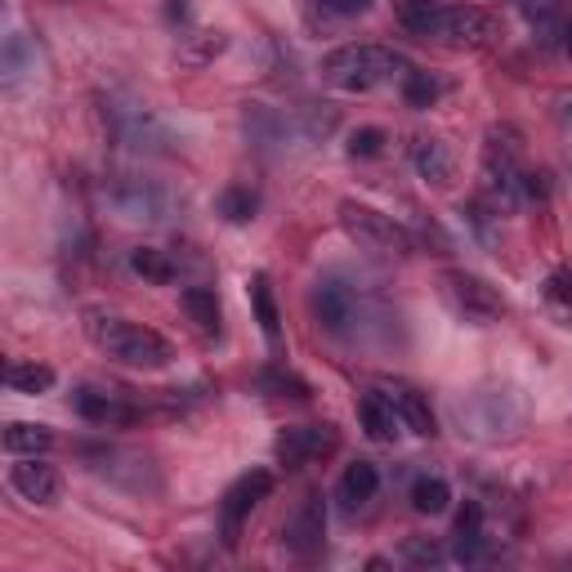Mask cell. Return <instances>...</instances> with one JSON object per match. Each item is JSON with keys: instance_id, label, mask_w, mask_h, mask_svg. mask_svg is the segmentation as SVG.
Instances as JSON below:
<instances>
[{"instance_id": "obj_1", "label": "cell", "mask_w": 572, "mask_h": 572, "mask_svg": "<svg viewBox=\"0 0 572 572\" xmlns=\"http://www.w3.org/2000/svg\"><path fill=\"white\" fill-rule=\"evenodd\" d=\"M85 336L99 345L108 358H117L121 367H134V371H166L175 362V345L166 336H157V331L139 326L130 318L104 313V309L85 313Z\"/></svg>"}, {"instance_id": "obj_2", "label": "cell", "mask_w": 572, "mask_h": 572, "mask_svg": "<svg viewBox=\"0 0 572 572\" xmlns=\"http://www.w3.org/2000/svg\"><path fill=\"white\" fill-rule=\"evenodd\" d=\"M452 416H456V429L461 434H469V439H479V443H497V439H510L514 429L523 425V403H519V394L514 390H474V394H465V398H456V407H452Z\"/></svg>"}, {"instance_id": "obj_3", "label": "cell", "mask_w": 572, "mask_h": 572, "mask_svg": "<svg viewBox=\"0 0 572 572\" xmlns=\"http://www.w3.org/2000/svg\"><path fill=\"white\" fill-rule=\"evenodd\" d=\"M523 193V143L510 126H492L488 143H484V198L488 206L501 215H510L519 206Z\"/></svg>"}, {"instance_id": "obj_4", "label": "cell", "mask_w": 572, "mask_h": 572, "mask_svg": "<svg viewBox=\"0 0 572 572\" xmlns=\"http://www.w3.org/2000/svg\"><path fill=\"white\" fill-rule=\"evenodd\" d=\"M403 59L385 45H341L336 55L322 59V76L336 85V90H349V94H367L376 90L380 81H390V72H398Z\"/></svg>"}, {"instance_id": "obj_5", "label": "cell", "mask_w": 572, "mask_h": 572, "mask_svg": "<svg viewBox=\"0 0 572 572\" xmlns=\"http://www.w3.org/2000/svg\"><path fill=\"white\" fill-rule=\"evenodd\" d=\"M104 126L108 134L121 143L126 153H148V157H162L170 153V130L166 121L148 108V104H126V99H108L104 104Z\"/></svg>"}, {"instance_id": "obj_6", "label": "cell", "mask_w": 572, "mask_h": 572, "mask_svg": "<svg viewBox=\"0 0 572 572\" xmlns=\"http://www.w3.org/2000/svg\"><path fill=\"white\" fill-rule=\"evenodd\" d=\"M341 228L354 237L362 251H376V255H412L416 242L403 224H394L390 215H380L371 206H358V202H345L341 206Z\"/></svg>"}, {"instance_id": "obj_7", "label": "cell", "mask_w": 572, "mask_h": 572, "mask_svg": "<svg viewBox=\"0 0 572 572\" xmlns=\"http://www.w3.org/2000/svg\"><path fill=\"white\" fill-rule=\"evenodd\" d=\"M429 36L443 40L448 50H492L501 40V19H492L479 5H443Z\"/></svg>"}, {"instance_id": "obj_8", "label": "cell", "mask_w": 572, "mask_h": 572, "mask_svg": "<svg viewBox=\"0 0 572 572\" xmlns=\"http://www.w3.org/2000/svg\"><path fill=\"white\" fill-rule=\"evenodd\" d=\"M443 300L469 326H488V322H497L505 313V305H501V296L492 291V286L484 277L465 273V269H448L443 273Z\"/></svg>"}, {"instance_id": "obj_9", "label": "cell", "mask_w": 572, "mask_h": 572, "mask_svg": "<svg viewBox=\"0 0 572 572\" xmlns=\"http://www.w3.org/2000/svg\"><path fill=\"white\" fill-rule=\"evenodd\" d=\"M309 309L318 318V326L326 336H349L362 318V305H358V291L341 277V273H326L313 282V296H309Z\"/></svg>"}, {"instance_id": "obj_10", "label": "cell", "mask_w": 572, "mask_h": 572, "mask_svg": "<svg viewBox=\"0 0 572 572\" xmlns=\"http://www.w3.org/2000/svg\"><path fill=\"white\" fill-rule=\"evenodd\" d=\"M273 492V474L269 469H251L242 474L219 501V537L228 550H237V541H242V523L251 519V510Z\"/></svg>"}, {"instance_id": "obj_11", "label": "cell", "mask_w": 572, "mask_h": 572, "mask_svg": "<svg viewBox=\"0 0 572 572\" xmlns=\"http://www.w3.org/2000/svg\"><path fill=\"white\" fill-rule=\"evenodd\" d=\"M322 541H326V497L318 488H309L282 523V546L300 559H313L322 550Z\"/></svg>"}, {"instance_id": "obj_12", "label": "cell", "mask_w": 572, "mask_h": 572, "mask_svg": "<svg viewBox=\"0 0 572 572\" xmlns=\"http://www.w3.org/2000/svg\"><path fill=\"white\" fill-rule=\"evenodd\" d=\"M336 425H296V429H286V434H277L273 443V456L286 465V469H305L322 456L336 452Z\"/></svg>"}, {"instance_id": "obj_13", "label": "cell", "mask_w": 572, "mask_h": 572, "mask_svg": "<svg viewBox=\"0 0 572 572\" xmlns=\"http://www.w3.org/2000/svg\"><path fill=\"white\" fill-rule=\"evenodd\" d=\"M108 206L130 224H157L166 215V193L148 179H117L108 183Z\"/></svg>"}, {"instance_id": "obj_14", "label": "cell", "mask_w": 572, "mask_h": 572, "mask_svg": "<svg viewBox=\"0 0 572 572\" xmlns=\"http://www.w3.org/2000/svg\"><path fill=\"white\" fill-rule=\"evenodd\" d=\"M385 398L394 403V412H398V420L412 429V434H420V439H434L439 434V420H434V407H429V398L416 390V385H407V380H385Z\"/></svg>"}, {"instance_id": "obj_15", "label": "cell", "mask_w": 572, "mask_h": 572, "mask_svg": "<svg viewBox=\"0 0 572 572\" xmlns=\"http://www.w3.org/2000/svg\"><path fill=\"white\" fill-rule=\"evenodd\" d=\"M10 488H14L23 501H32V505H50V501L59 497V469L45 465V461H36V456H23V461L10 469Z\"/></svg>"}, {"instance_id": "obj_16", "label": "cell", "mask_w": 572, "mask_h": 572, "mask_svg": "<svg viewBox=\"0 0 572 572\" xmlns=\"http://www.w3.org/2000/svg\"><path fill=\"white\" fill-rule=\"evenodd\" d=\"M72 412L81 416V420H90V425H130L139 412L121 398V394H108V390H76L72 394Z\"/></svg>"}, {"instance_id": "obj_17", "label": "cell", "mask_w": 572, "mask_h": 572, "mask_svg": "<svg viewBox=\"0 0 572 572\" xmlns=\"http://www.w3.org/2000/svg\"><path fill=\"white\" fill-rule=\"evenodd\" d=\"M358 425H362V434H367L371 443H394V434H398V412H394V403L385 398V390L358 398Z\"/></svg>"}, {"instance_id": "obj_18", "label": "cell", "mask_w": 572, "mask_h": 572, "mask_svg": "<svg viewBox=\"0 0 572 572\" xmlns=\"http://www.w3.org/2000/svg\"><path fill=\"white\" fill-rule=\"evenodd\" d=\"M412 166L420 179L429 183H448L452 179V153H448V143L434 139V134H416L412 139Z\"/></svg>"}, {"instance_id": "obj_19", "label": "cell", "mask_w": 572, "mask_h": 572, "mask_svg": "<svg viewBox=\"0 0 572 572\" xmlns=\"http://www.w3.org/2000/svg\"><path fill=\"white\" fill-rule=\"evenodd\" d=\"M380 488V469L371 461H354L345 474H341V505L345 510H362Z\"/></svg>"}, {"instance_id": "obj_20", "label": "cell", "mask_w": 572, "mask_h": 572, "mask_svg": "<svg viewBox=\"0 0 572 572\" xmlns=\"http://www.w3.org/2000/svg\"><path fill=\"white\" fill-rule=\"evenodd\" d=\"M55 448L50 425H32V420H10L5 425V452L14 456H45Z\"/></svg>"}, {"instance_id": "obj_21", "label": "cell", "mask_w": 572, "mask_h": 572, "mask_svg": "<svg viewBox=\"0 0 572 572\" xmlns=\"http://www.w3.org/2000/svg\"><path fill=\"white\" fill-rule=\"evenodd\" d=\"M224 45H228V36H224L219 27H198L193 36H183V45H179V63H188V68H206V63H215V59L224 55Z\"/></svg>"}, {"instance_id": "obj_22", "label": "cell", "mask_w": 572, "mask_h": 572, "mask_svg": "<svg viewBox=\"0 0 572 572\" xmlns=\"http://www.w3.org/2000/svg\"><path fill=\"white\" fill-rule=\"evenodd\" d=\"M251 309H255V322H260V331H264V341H269V345H277V336H282V313H277L273 286H269V277H264V273H255V277H251Z\"/></svg>"}, {"instance_id": "obj_23", "label": "cell", "mask_w": 572, "mask_h": 572, "mask_svg": "<svg viewBox=\"0 0 572 572\" xmlns=\"http://www.w3.org/2000/svg\"><path fill=\"white\" fill-rule=\"evenodd\" d=\"M183 313L193 318V326L202 336H219V300L211 286H188L183 291Z\"/></svg>"}, {"instance_id": "obj_24", "label": "cell", "mask_w": 572, "mask_h": 572, "mask_svg": "<svg viewBox=\"0 0 572 572\" xmlns=\"http://www.w3.org/2000/svg\"><path fill=\"white\" fill-rule=\"evenodd\" d=\"M5 380H10V390L14 394H50L55 390V367H45V362H10V371H5Z\"/></svg>"}, {"instance_id": "obj_25", "label": "cell", "mask_w": 572, "mask_h": 572, "mask_svg": "<svg viewBox=\"0 0 572 572\" xmlns=\"http://www.w3.org/2000/svg\"><path fill=\"white\" fill-rule=\"evenodd\" d=\"M541 300H546V309H550L555 322L572 326V273H568V269H555V273L546 277Z\"/></svg>"}, {"instance_id": "obj_26", "label": "cell", "mask_w": 572, "mask_h": 572, "mask_svg": "<svg viewBox=\"0 0 572 572\" xmlns=\"http://www.w3.org/2000/svg\"><path fill=\"white\" fill-rule=\"evenodd\" d=\"M452 505V488L439 479V474H425V479L412 484V510L416 514H443Z\"/></svg>"}, {"instance_id": "obj_27", "label": "cell", "mask_w": 572, "mask_h": 572, "mask_svg": "<svg viewBox=\"0 0 572 572\" xmlns=\"http://www.w3.org/2000/svg\"><path fill=\"white\" fill-rule=\"evenodd\" d=\"M130 269H134L143 282H157V286H166V282L175 277L170 255L157 251V247H139V251H130Z\"/></svg>"}, {"instance_id": "obj_28", "label": "cell", "mask_w": 572, "mask_h": 572, "mask_svg": "<svg viewBox=\"0 0 572 572\" xmlns=\"http://www.w3.org/2000/svg\"><path fill=\"white\" fill-rule=\"evenodd\" d=\"M255 211H260V198L251 193V188H242V183H233V188H224V193H219V215L228 224H251Z\"/></svg>"}, {"instance_id": "obj_29", "label": "cell", "mask_w": 572, "mask_h": 572, "mask_svg": "<svg viewBox=\"0 0 572 572\" xmlns=\"http://www.w3.org/2000/svg\"><path fill=\"white\" fill-rule=\"evenodd\" d=\"M439 0H398V19L412 36H429L434 32V19H439Z\"/></svg>"}, {"instance_id": "obj_30", "label": "cell", "mask_w": 572, "mask_h": 572, "mask_svg": "<svg viewBox=\"0 0 572 572\" xmlns=\"http://www.w3.org/2000/svg\"><path fill=\"white\" fill-rule=\"evenodd\" d=\"M439 94H443V85L429 76V72H407V76H403V99H407V108H434Z\"/></svg>"}, {"instance_id": "obj_31", "label": "cell", "mask_w": 572, "mask_h": 572, "mask_svg": "<svg viewBox=\"0 0 572 572\" xmlns=\"http://www.w3.org/2000/svg\"><path fill=\"white\" fill-rule=\"evenodd\" d=\"M398 555H403V563H412V568H439V563L448 559V550H443L434 537H403Z\"/></svg>"}, {"instance_id": "obj_32", "label": "cell", "mask_w": 572, "mask_h": 572, "mask_svg": "<svg viewBox=\"0 0 572 572\" xmlns=\"http://www.w3.org/2000/svg\"><path fill=\"white\" fill-rule=\"evenodd\" d=\"M385 143H390V134L380 130V126H358V130L349 134V157H358V162L380 157V153H385Z\"/></svg>"}, {"instance_id": "obj_33", "label": "cell", "mask_w": 572, "mask_h": 572, "mask_svg": "<svg viewBox=\"0 0 572 572\" xmlns=\"http://www.w3.org/2000/svg\"><path fill=\"white\" fill-rule=\"evenodd\" d=\"M260 390H273L277 398H286V390H291L296 398H309V385L300 376H291V371H264L260 376Z\"/></svg>"}, {"instance_id": "obj_34", "label": "cell", "mask_w": 572, "mask_h": 572, "mask_svg": "<svg viewBox=\"0 0 572 572\" xmlns=\"http://www.w3.org/2000/svg\"><path fill=\"white\" fill-rule=\"evenodd\" d=\"M461 563H479L488 555V537L484 533H456V550H452Z\"/></svg>"}, {"instance_id": "obj_35", "label": "cell", "mask_w": 572, "mask_h": 572, "mask_svg": "<svg viewBox=\"0 0 572 572\" xmlns=\"http://www.w3.org/2000/svg\"><path fill=\"white\" fill-rule=\"evenodd\" d=\"M563 10V0H523V19L537 23V27H550Z\"/></svg>"}, {"instance_id": "obj_36", "label": "cell", "mask_w": 572, "mask_h": 572, "mask_svg": "<svg viewBox=\"0 0 572 572\" xmlns=\"http://www.w3.org/2000/svg\"><path fill=\"white\" fill-rule=\"evenodd\" d=\"M322 10L336 19H362L371 10V0H322Z\"/></svg>"}, {"instance_id": "obj_37", "label": "cell", "mask_w": 572, "mask_h": 572, "mask_svg": "<svg viewBox=\"0 0 572 572\" xmlns=\"http://www.w3.org/2000/svg\"><path fill=\"white\" fill-rule=\"evenodd\" d=\"M456 533H484V505H479V501H465V505H461Z\"/></svg>"}, {"instance_id": "obj_38", "label": "cell", "mask_w": 572, "mask_h": 572, "mask_svg": "<svg viewBox=\"0 0 572 572\" xmlns=\"http://www.w3.org/2000/svg\"><path fill=\"white\" fill-rule=\"evenodd\" d=\"M559 117L572 126V94H563V99H559Z\"/></svg>"}, {"instance_id": "obj_39", "label": "cell", "mask_w": 572, "mask_h": 572, "mask_svg": "<svg viewBox=\"0 0 572 572\" xmlns=\"http://www.w3.org/2000/svg\"><path fill=\"white\" fill-rule=\"evenodd\" d=\"M563 55H572V23L563 27Z\"/></svg>"}]
</instances>
